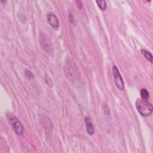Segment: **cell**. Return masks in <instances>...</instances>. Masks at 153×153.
Listing matches in <instances>:
<instances>
[{
  "label": "cell",
  "instance_id": "1",
  "mask_svg": "<svg viewBox=\"0 0 153 153\" xmlns=\"http://www.w3.org/2000/svg\"><path fill=\"white\" fill-rule=\"evenodd\" d=\"M136 107L140 115L144 117L150 115L152 112V105L142 99H137L136 101Z\"/></svg>",
  "mask_w": 153,
  "mask_h": 153
},
{
  "label": "cell",
  "instance_id": "2",
  "mask_svg": "<svg viewBox=\"0 0 153 153\" xmlns=\"http://www.w3.org/2000/svg\"><path fill=\"white\" fill-rule=\"evenodd\" d=\"M7 117L8 120V122L11 124L15 133L18 135H22L23 133L24 130V128L22 123L18 120V119L15 116H13L12 114H7Z\"/></svg>",
  "mask_w": 153,
  "mask_h": 153
},
{
  "label": "cell",
  "instance_id": "3",
  "mask_svg": "<svg viewBox=\"0 0 153 153\" xmlns=\"http://www.w3.org/2000/svg\"><path fill=\"white\" fill-rule=\"evenodd\" d=\"M112 73H113L115 84L117 87L120 90H123L124 88V84L123 82V79L121 76V74H120L118 68H117V66H113Z\"/></svg>",
  "mask_w": 153,
  "mask_h": 153
},
{
  "label": "cell",
  "instance_id": "4",
  "mask_svg": "<svg viewBox=\"0 0 153 153\" xmlns=\"http://www.w3.org/2000/svg\"><path fill=\"white\" fill-rule=\"evenodd\" d=\"M40 44L42 48L47 53H51L53 51V47L51 46V42L45 35L40 36Z\"/></svg>",
  "mask_w": 153,
  "mask_h": 153
},
{
  "label": "cell",
  "instance_id": "5",
  "mask_svg": "<svg viewBox=\"0 0 153 153\" xmlns=\"http://www.w3.org/2000/svg\"><path fill=\"white\" fill-rule=\"evenodd\" d=\"M47 22L49 23V25L54 29H57L59 28V20L55 14L49 13L47 15Z\"/></svg>",
  "mask_w": 153,
  "mask_h": 153
},
{
  "label": "cell",
  "instance_id": "6",
  "mask_svg": "<svg viewBox=\"0 0 153 153\" xmlns=\"http://www.w3.org/2000/svg\"><path fill=\"white\" fill-rule=\"evenodd\" d=\"M85 123L86 130H87V131L88 134L90 136L93 135L94 134V132L93 126L92 124L91 121H90V119L87 117L85 118Z\"/></svg>",
  "mask_w": 153,
  "mask_h": 153
},
{
  "label": "cell",
  "instance_id": "7",
  "mask_svg": "<svg viewBox=\"0 0 153 153\" xmlns=\"http://www.w3.org/2000/svg\"><path fill=\"white\" fill-rule=\"evenodd\" d=\"M141 53L144 56V57L146 58V59H147L151 63H152V56L150 52H149L148 51H147L145 49H142Z\"/></svg>",
  "mask_w": 153,
  "mask_h": 153
},
{
  "label": "cell",
  "instance_id": "8",
  "mask_svg": "<svg viewBox=\"0 0 153 153\" xmlns=\"http://www.w3.org/2000/svg\"><path fill=\"white\" fill-rule=\"evenodd\" d=\"M140 96H141V97L142 99L148 100L149 97V94L146 89L143 88L140 91Z\"/></svg>",
  "mask_w": 153,
  "mask_h": 153
},
{
  "label": "cell",
  "instance_id": "9",
  "mask_svg": "<svg viewBox=\"0 0 153 153\" xmlns=\"http://www.w3.org/2000/svg\"><path fill=\"white\" fill-rule=\"evenodd\" d=\"M96 2L97 3L98 7H99V8L101 10H102V11L105 10V9L106 8V2L105 1H103V0L96 1Z\"/></svg>",
  "mask_w": 153,
  "mask_h": 153
},
{
  "label": "cell",
  "instance_id": "10",
  "mask_svg": "<svg viewBox=\"0 0 153 153\" xmlns=\"http://www.w3.org/2000/svg\"><path fill=\"white\" fill-rule=\"evenodd\" d=\"M25 76H26V78H27L28 79H32L34 77L33 74L30 71H28V70L25 71Z\"/></svg>",
  "mask_w": 153,
  "mask_h": 153
},
{
  "label": "cell",
  "instance_id": "11",
  "mask_svg": "<svg viewBox=\"0 0 153 153\" xmlns=\"http://www.w3.org/2000/svg\"><path fill=\"white\" fill-rule=\"evenodd\" d=\"M76 4H77V6L78 7V8L81 9V8H82V2L80 1H76Z\"/></svg>",
  "mask_w": 153,
  "mask_h": 153
}]
</instances>
